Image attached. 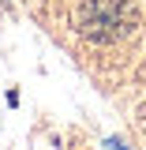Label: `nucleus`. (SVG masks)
<instances>
[{"instance_id":"obj_1","label":"nucleus","mask_w":146,"mask_h":150,"mask_svg":"<svg viewBox=\"0 0 146 150\" xmlns=\"http://www.w3.org/2000/svg\"><path fill=\"white\" fill-rule=\"evenodd\" d=\"M75 26L86 41H116L135 26V8L128 0H86L75 15Z\"/></svg>"}]
</instances>
